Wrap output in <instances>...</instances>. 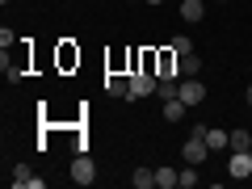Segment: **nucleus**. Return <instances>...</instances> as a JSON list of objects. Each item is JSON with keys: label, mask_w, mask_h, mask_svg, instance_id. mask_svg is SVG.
<instances>
[{"label": "nucleus", "mask_w": 252, "mask_h": 189, "mask_svg": "<svg viewBox=\"0 0 252 189\" xmlns=\"http://www.w3.org/2000/svg\"><path fill=\"white\" fill-rule=\"evenodd\" d=\"M156 84H160V76H156V72H147V67L130 72V101H139V97H152V93H156Z\"/></svg>", "instance_id": "obj_1"}, {"label": "nucleus", "mask_w": 252, "mask_h": 189, "mask_svg": "<svg viewBox=\"0 0 252 189\" xmlns=\"http://www.w3.org/2000/svg\"><path fill=\"white\" fill-rule=\"evenodd\" d=\"M177 97L185 101V105H202V101H206V84H202L198 76H181V89H177Z\"/></svg>", "instance_id": "obj_2"}, {"label": "nucleus", "mask_w": 252, "mask_h": 189, "mask_svg": "<svg viewBox=\"0 0 252 189\" xmlns=\"http://www.w3.org/2000/svg\"><path fill=\"white\" fill-rule=\"evenodd\" d=\"M72 181H76V185H93V181H97V164L89 160V152H76V160H72Z\"/></svg>", "instance_id": "obj_3"}, {"label": "nucleus", "mask_w": 252, "mask_h": 189, "mask_svg": "<svg viewBox=\"0 0 252 189\" xmlns=\"http://www.w3.org/2000/svg\"><path fill=\"white\" fill-rule=\"evenodd\" d=\"M206 156H210V143H206V139L189 135V143H181V160H185V164H206Z\"/></svg>", "instance_id": "obj_4"}, {"label": "nucleus", "mask_w": 252, "mask_h": 189, "mask_svg": "<svg viewBox=\"0 0 252 189\" xmlns=\"http://www.w3.org/2000/svg\"><path fill=\"white\" fill-rule=\"evenodd\" d=\"M227 172H231L235 181H248V177H252V152H231V164H227Z\"/></svg>", "instance_id": "obj_5"}, {"label": "nucleus", "mask_w": 252, "mask_h": 189, "mask_svg": "<svg viewBox=\"0 0 252 189\" xmlns=\"http://www.w3.org/2000/svg\"><path fill=\"white\" fill-rule=\"evenodd\" d=\"M181 17L193 26V21H202L206 17V0H181Z\"/></svg>", "instance_id": "obj_6"}, {"label": "nucleus", "mask_w": 252, "mask_h": 189, "mask_svg": "<svg viewBox=\"0 0 252 189\" xmlns=\"http://www.w3.org/2000/svg\"><path fill=\"white\" fill-rule=\"evenodd\" d=\"M177 185H181V172L168 168V164H160L156 168V189H177Z\"/></svg>", "instance_id": "obj_7"}, {"label": "nucleus", "mask_w": 252, "mask_h": 189, "mask_svg": "<svg viewBox=\"0 0 252 189\" xmlns=\"http://www.w3.org/2000/svg\"><path fill=\"white\" fill-rule=\"evenodd\" d=\"M105 93L109 97H126L130 101V76H126V80L122 76H105Z\"/></svg>", "instance_id": "obj_8"}, {"label": "nucleus", "mask_w": 252, "mask_h": 189, "mask_svg": "<svg viewBox=\"0 0 252 189\" xmlns=\"http://www.w3.org/2000/svg\"><path fill=\"white\" fill-rule=\"evenodd\" d=\"M227 147H231V152H252V135L240 126V130H231V135H227Z\"/></svg>", "instance_id": "obj_9"}, {"label": "nucleus", "mask_w": 252, "mask_h": 189, "mask_svg": "<svg viewBox=\"0 0 252 189\" xmlns=\"http://www.w3.org/2000/svg\"><path fill=\"white\" fill-rule=\"evenodd\" d=\"M185 101H181V97H172V101H164V105H160V114L164 118H168V122H181V118H185Z\"/></svg>", "instance_id": "obj_10"}, {"label": "nucleus", "mask_w": 252, "mask_h": 189, "mask_svg": "<svg viewBox=\"0 0 252 189\" xmlns=\"http://www.w3.org/2000/svg\"><path fill=\"white\" fill-rule=\"evenodd\" d=\"M181 76H202V55L198 51L181 55Z\"/></svg>", "instance_id": "obj_11"}, {"label": "nucleus", "mask_w": 252, "mask_h": 189, "mask_svg": "<svg viewBox=\"0 0 252 189\" xmlns=\"http://www.w3.org/2000/svg\"><path fill=\"white\" fill-rule=\"evenodd\" d=\"M130 185H135V189H156V168H135Z\"/></svg>", "instance_id": "obj_12"}, {"label": "nucleus", "mask_w": 252, "mask_h": 189, "mask_svg": "<svg viewBox=\"0 0 252 189\" xmlns=\"http://www.w3.org/2000/svg\"><path fill=\"white\" fill-rule=\"evenodd\" d=\"M202 181V172H198V164H185V168H181V189H193Z\"/></svg>", "instance_id": "obj_13"}, {"label": "nucleus", "mask_w": 252, "mask_h": 189, "mask_svg": "<svg viewBox=\"0 0 252 189\" xmlns=\"http://www.w3.org/2000/svg\"><path fill=\"white\" fill-rule=\"evenodd\" d=\"M177 89H181V80H160V84H156V97L172 101V97H177Z\"/></svg>", "instance_id": "obj_14"}, {"label": "nucleus", "mask_w": 252, "mask_h": 189, "mask_svg": "<svg viewBox=\"0 0 252 189\" xmlns=\"http://www.w3.org/2000/svg\"><path fill=\"white\" fill-rule=\"evenodd\" d=\"M30 177H34V172H30V164H13V177H9V181H13L17 189H26V181H30Z\"/></svg>", "instance_id": "obj_15"}, {"label": "nucleus", "mask_w": 252, "mask_h": 189, "mask_svg": "<svg viewBox=\"0 0 252 189\" xmlns=\"http://www.w3.org/2000/svg\"><path fill=\"white\" fill-rule=\"evenodd\" d=\"M227 135H231V130H206V139H210V152H215V147H227Z\"/></svg>", "instance_id": "obj_16"}, {"label": "nucleus", "mask_w": 252, "mask_h": 189, "mask_svg": "<svg viewBox=\"0 0 252 189\" xmlns=\"http://www.w3.org/2000/svg\"><path fill=\"white\" fill-rule=\"evenodd\" d=\"M172 51H177V55H189V51H193V42H189V38H177V42H172Z\"/></svg>", "instance_id": "obj_17"}, {"label": "nucleus", "mask_w": 252, "mask_h": 189, "mask_svg": "<svg viewBox=\"0 0 252 189\" xmlns=\"http://www.w3.org/2000/svg\"><path fill=\"white\" fill-rule=\"evenodd\" d=\"M13 42H17V38H13V30H9V26H4V30H0V46H4V51H9V46H13Z\"/></svg>", "instance_id": "obj_18"}, {"label": "nucleus", "mask_w": 252, "mask_h": 189, "mask_svg": "<svg viewBox=\"0 0 252 189\" xmlns=\"http://www.w3.org/2000/svg\"><path fill=\"white\" fill-rule=\"evenodd\" d=\"M244 101H248V105H252V84H248V89H244Z\"/></svg>", "instance_id": "obj_19"}, {"label": "nucleus", "mask_w": 252, "mask_h": 189, "mask_svg": "<svg viewBox=\"0 0 252 189\" xmlns=\"http://www.w3.org/2000/svg\"><path fill=\"white\" fill-rule=\"evenodd\" d=\"M147 4H164V0H147Z\"/></svg>", "instance_id": "obj_20"}]
</instances>
